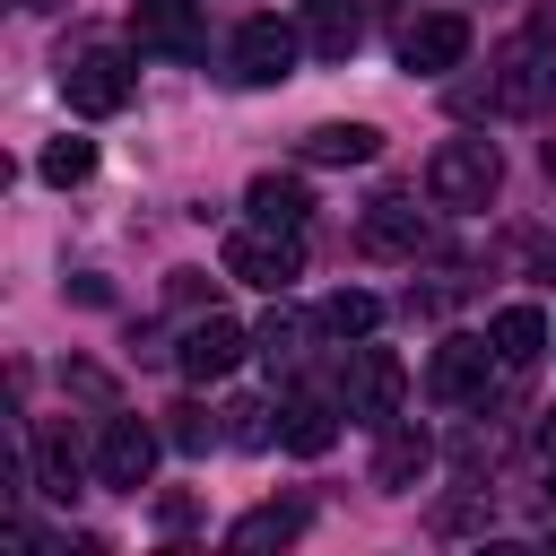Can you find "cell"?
Returning a JSON list of instances; mask_svg holds the SVG:
<instances>
[{"instance_id": "cell-1", "label": "cell", "mask_w": 556, "mask_h": 556, "mask_svg": "<svg viewBox=\"0 0 556 556\" xmlns=\"http://www.w3.org/2000/svg\"><path fill=\"white\" fill-rule=\"evenodd\" d=\"M426 191H434L443 208H486V200L504 191V156H495V139H443L434 165H426Z\"/></svg>"}, {"instance_id": "cell-2", "label": "cell", "mask_w": 556, "mask_h": 556, "mask_svg": "<svg viewBox=\"0 0 556 556\" xmlns=\"http://www.w3.org/2000/svg\"><path fill=\"white\" fill-rule=\"evenodd\" d=\"M226 278L287 295V287L304 278V243H295V226H261V217H252L243 235H226Z\"/></svg>"}, {"instance_id": "cell-3", "label": "cell", "mask_w": 556, "mask_h": 556, "mask_svg": "<svg viewBox=\"0 0 556 556\" xmlns=\"http://www.w3.org/2000/svg\"><path fill=\"white\" fill-rule=\"evenodd\" d=\"M400 400H408V365H400L391 348H356V356H348V374H339V408H348V417H365V426H391V417H400Z\"/></svg>"}, {"instance_id": "cell-4", "label": "cell", "mask_w": 556, "mask_h": 556, "mask_svg": "<svg viewBox=\"0 0 556 556\" xmlns=\"http://www.w3.org/2000/svg\"><path fill=\"white\" fill-rule=\"evenodd\" d=\"M295 52H304V35H295L287 17H243V26H235V78H243V87L295 78Z\"/></svg>"}, {"instance_id": "cell-5", "label": "cell", "mask_w": 556, "mask_h": 556, "mask_svg": "<svg viewBox=\"0 0 556 556\" xmlns=\"http://www.w3.org/2000/svg\"><path fill=\"white\" fill-rule=\"evenodd\" d=\"M148 469H156V434H148L139 417H104V426H96V478L122 486V495H139Z\"/></svg>"}, {"instance_id": "cell-6", "label": "cell", "mask_w": 556, "mask_h": 556, "mask_svg": "<svg viewBox=\"0 0 556 556\" xmlns=\"http://www.w3.org/2000/svg\"><path fill=\"white\" fill-rule=\"evenodd\" d=\"M460 61H469V17L460 9H434V17H417L400 35V70H417V78H443Z\"/></svg>"}, {"instance_id": "cell-7", "label": "cell", "mask_w": 556, "mask_h": 556, "mask_svg": "<svg viewBox=\"0 0 556 556\" xmlns=\"http://www.w3.org/2000/svg\"><path fill=\"white\" fill-rule=\"evenodd\" d=\"M130 35H139L148 52H165V61H191V52L208 43L200 0H130Z\"/></svg>"}, {"instance_id": "cell-8", "label": "cell", "mask_w": 556, "mask_h": 556, "mask_svg": "<svg viewBox=\"0 0 556 556\" xmlns=\"http://www.w3.org/2000/svg\"><path fill=\"white\" fill-rule=\"evenodd\" d=\"M130 87H139V78H130V61H122V52H78V61L61 70V96H70L78 113H122V104H130Z\"/></svg>"}, {"instance_id": "cell-9", "label": "cell", "mask_w": 556, "mask_h": 556, "mask_svg": "<svg viewBox=\"0 0 556 556\" xmlns=\"http://www.w3.org/2000/svg\"><path fill=\"white\" fill-rule=\"evenodd\" d=\"M243 348H252V339H243L226 313H208V321H191V330H182L174 365H182L191 382H217V374H235V356H243Z\"/></svg>"}, {"instance_id": "cell-10", "label": "cell", "mask_w": 556, "mask_h": 556, "mask_svg": "<svg viewBox=\"0 0 556 556\" xmlns=\"http://www.w3.org/2000/svg\"><path fill=\"white\" fill-rule=\"evenodd\" d=\"M495 365H504L495 339H443V348H434V391H443V400H478Z\"/></svg>"}, {"instance_id": "cell-11", "label": "cell", "mask_w": 556, "mask_h": 556, "mask_svg": "<svg viewBox=\"0 0 556 556\" xmlns=\"http://www.w3.org/2000/svg\"><path fill=\"white\" fill-rule=\"evenodd\" d=\"M426 460H434V443H426L417 426H382V443H374V486H382V495H408V486L426 478Z\"/></svg>"}, {"instance_id": "cell-12", "label": "cell", "mask_w": 556, "mask_h": 556, "mask_svg": "<svg viewBox=\"0 0 556 556\" xmlns=\"http://www.w3.org/2000/svg\"><path fill=\"white\" fill-rule=\"evenodd\" d=\"M365 252L417 261V252H426V208H408V200H374V208H365Z\"/></svg>"}, {"instance_id": "cell-13", "label": "cell", "mask_w": 556, "mask_h": 556, "mask_svg": "<svg viewBox=\"0 0 556 556\" xmlns=\"http://www.w3.org/2000/svg\"><path fill=\"white\" fill-rule=\"evenodd\" d=\"M330 434H339V408H330L321 391H295V400L278 408V443H287V452L313 460V452H330Z\"/></svg>"}, {"instance_id": "cell-14", "label": "cell", "mask_w": 556, "mask_h": 556, "mask_svg": "<svg viewBox=\"0 0 556 556\" xmlns=\"http://www.w3.org/2000/svg\"><path fill=\"white\" fill-rule=\"evenodd\" d=\"M356 35H365L356 0H304V43H313L321 61H348V52H356Z\"/></svg>"}, {"instance_id": "cell-15", "label": "cell", "mask_w": 556, "mask_h": 556, "mask_svg": "<svg viewBox=\"0 0 556 556\" xmlns=\"http://www.w3.org/2000/svg\"><path fill=\"white\" fill-rule=\"evenodd\" d=\"M243 208H252L261 226H295V235H304V217H313V191H304L295 174H261V182L243 191Z\"/></svg>"}, {"instance_id": "cell-16", "label": "cell", "mask_w": 556, "mask_h": 556, "mask_svg": "<svg viewBox=\"0 0 556 556\" xmlns=\"http://www.w3.org/2000/svg\"><path fill=\"white\" fill-rule=\"evenodd\" d=\"M486 339H495V356L521 374V365H539V348H547V313H539V304H504Z\"/></svg>"}, {"instance_id": "cell-17", "label": "cell", "mask_w": 556, "mask_h": 556, "mask_svg": "<svg viewBox=\"0 0 556 556\" xmlns=\"http://www.w3.org/2000/svg\"><path fill=\"white\" fill-rule=\"evenodd\" d=\"M374 122H321V130H304V156L313 165H374Z\"/></svg>"}, {"instance_id": "cell-18", "label": "cell", "mask_w": 556, "mask_h": 556, "mask_svg": "<svg viewBox=\"0 0 556 556\" xmlns=\"http://www.w3.org/2000/svg\"><path fill=\"white\" fill-rule=\"evenodd\" d=\"M35 469H43V495H78V443H70L61 417L35 426Z\"/></svg>"}, {"instance_id": "cell-19", "label": "cell", "mask_w": 556, "mask_h": 556, "mask_svg": "<svg viewBox=\"0 0 556 556\" xmlns=\"http://www.w3.org/2000/svg\"><path fill=\"white\" fill-rule=\"evenodd\" d=\"M295 530H304V504H261V513H243V521L226 530V547H243V556H252V547H287Z\"/></svg>"}, {"instance_id": "cell-20", "label": "cell", "mask_w": 556, "mask_h": 556, "mask_svg": "<svg viewBox=\"0 0 556 556\" xmlns=\"http://www.w3.org/2000/svg\"><path fill=\"white\" fill-rule=\"evenodd\" d=\"M35 174H43V182H61V191H70V182H87V174H96V139H70V130H61V139L35 156Z\"/></svg>"}, {"instance_id": "cell-21", "label": "cell", "mask_w": 556, "mask_h": 556, "mask_svg": "<svg viewBox=\"0 0 556 556\" xmlns=\"http://www.w3.org/2000/svg\"><path fill=\"white\" fill-rule=\"evenodd\" d=\"M374 321H382V304H374L365 287H339V295L321 304V330H330V339H365Z\"/></svg>"}, {"instance_id": "cell-22", "label": "cell", "mask_w": 556, "mask_h": 556, "mask_svg": "<svg viewBox=\"0 0 556 556\" xmlns=\"http://www.w3.org/2000/svg\"><path fill=\"white\" fill-rule=\"evenodd\" d=\"M217 434H226V426H217V417H208L200 400H182V408H165V443H174V452H208Z\"/></svg>"}, {"instance_id": "cell-23", "label": "cell", "mask_w": 556, "mask_h": 556, "mask_svg": "<svg viewBox=\"0 0 556 556\" xmlns=\"http://www.w3.org/2000/svg\"><path fill=\"white\" fill-rule=\"evenodd\" d=\"M269 434H278V426H269L261 400H226V443H235V452H269Z\"/></svg>"}, {"instance_id": "cell-24", "label": "cell", "mask_w": 556, "mask_h": 556, "mask_svg": "<svg viewBox=\"0 0 556 556\" xmlns=\"http://www.w3.org/2000/svg\"><path fill=\"white\" fill-rule=\"evenodd\" d=\"M295 348H304V321H295V313H269V321H261V356H269V365H295Z\"/></svg>"}, {"instance_id": "cell-25", "label": "cell", "mask_w": 556, "mask_h": 556, "mask_svg": "<svg viewBox=\"0 0 556 556\" xmlns=\"http://www.w3.org/2000/svg\"><path fill=\"white\" fill-rule=\"evenodd\" d=\"M539 452H547V460H556V408H547V417H539Z\"/></svg>"}, {"instance_id": "cell-26", "label": "cell", "mask_w": 556, "mask_h": 556, "mask_svg": "<svg viewBox=\"0 0 556 556\" xmlns=\"http://www.w3.org/2000/svg\"><path fill=\"white\" fill-rule=\"evenodd\" d=\"M547 174H556V139H547Z\"/></svg>"}]
</instances>
